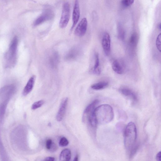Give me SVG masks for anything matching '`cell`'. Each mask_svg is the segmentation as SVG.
<instances>
[{
    "instance_id": "cell-1",
    "label": "cell",
    "mask_w": 161,
    "mask_h": 161,
    "mask_svg": "<svg viewBox=\"0 0 161 161\" xmlns=\"http://www.w3.org/2000/svg\"><path fill=\"white\" fill-rule=\"evenodd\" d=\"M95 113L98 124H106L111 122L114 118L113 109L109 104H102L96 107Z\"/></svg>"
},
{
    "instance_id": "cell-2",
    "label": "cell",
    "mask_w": 161,
    "mask_h": 161,
    "mask_svg": "<svg viewBox=\"0 0 161 161\" xmlns=\"http://www.w3.org/2000/svg\"><path fill=\"white\" fill-rule=\"evenodd\" d=\"M124 137L125 148L129 152L136 145L137 131L135 123L131 122L128 124L125 130Z\"/></svg>"
},
{
    "instance_id": "cell-3",
    "label": "cell",
    "mask_w": 161,
    "mask_h": 161,
    "mask_svg": "<svg viewBox=\"0 0 161 161\" xmlns=\"http://www.w3.org/2000/svg\"><path fill=\"white\" fill-rule=\"evenodd\" d=\"M18 43V40L16 37H15L12 39L9 48L5 56L6 66L8 67H13L15 64Z\"/></svg>"
},
{
    "instance_id": "cell-4",
    "label": "cell",
    "mask_w": 161,
    "mask_h": 161,
    "mask_svg": "<svg viewBox=\"0 0 161 161\" xmlns=\"http://www.w3.org/2000/svg\"><path fill=\"white\" fill-rule=\"evenodd\" d=\"M70 15V7L68 2H65L63 6L62 14L59 26L61 29L66 27L68 23Z\"/></svg>"
},
{
    "instance_id": "cell-5",
    "label": "cell",
    "mask_w": 161,
    "mask_h": 161,
    "mask_svg": "<svg viewBox=\"0 0 161 161\" xmlns=\"http://www.w3.org/2000/svg\"><path fill=\"white\" fill-rule=\"evenodd\" d=\"M54 14L51 10H48L45 11L35 20L33 23V26H39L45 22L51 20Z\"/></svg>"
},
{
    "instance_id": "cell-6",
    "label": "cell",
    "mask_w": 161,
    "mask_h": 161,
    "mask_svg": "<svg viewBox=\"0 0 161 161\" xmlns=\"http://www.w3.org/2000/svg\"><path fill=\"white\" fill-rule=\"evenodd\" d=\"M87 26V21L85 18H84L77 25L75 31V34L77 36L82 37L86 33Z\"/></svg>"
},
{
    "instance_id": "cell-7",
    "label": "cell",
    "mask_w": 161,
    "mask_h": 161,
    "mask_svg": "<svg viewBox=\"0 0 161 161\" xmlns=\"http://www.w3.org/2000/svg\"><path fill=\"white\" fill-rule=\"evenodd\" d=\"M102 45L105 54L109 56L111 53V39L110 35L107 33H105L103 35Z\"/></svg>"
},
{
    "instance_id": "cell-8",
    "label": "cell",
    "mask_w": 161,
    "mask_h": 161,
    "mask_svg": "<svg viewBox=\"0 0 161 161\" xmlns=\"http://www.w3.org/2000/svg\"><path fill=\"white\" fill-rule=\"evenodd\" d=\"M68 100V98H65L62 100L61 102L56 117L57 119L58 122L61 121L64 117L67 104Z\"/></svg>"
},
{
    "instance_id": "cell-9",
    "label": "cell",
    "mask_w": 161,
    "mask_h": 161,
    "mask_svg": "<svg viewBox=\"0 0 161 161\" xmlns=\"http://www.w3.org/2000/svg\"><path fill=\"white\" fill-rule=\"evenodd\" d=\"M80 17V11L78 0H75L73 13V24L71 28V31H72L78 22Z\"/></svg>"
},
{
    "instance_id": "cell-10",
    "label": "cell",
    "mask_w": 161,
    "mask_h": 161,
    "mask_svg": "<svg viewBox=\"0 0 161 161\" xmlns=\"http://www.w3.org/2000/svg\"><path fill=\"white\" fill-rule=\"evenodd\" d=\"M121 93L134 102H136L138 101V97L136 94L130 89L126 87L122 88L120 89Z\"/></svg>"
},
{
    "instance_id": "cell-11",
    "label": "cell",
    "mask_w": 161,
    "mask_h": 161,
    "mask_svg": "<svg viewBox=\"0 0 161 161\" xmlns=\"http://www.w3.org/2000/svg\"><path fill=\"white\" fill-rule=\"evenodd\" d=\"M80 52V50L78 48H74L67 53L65 56V59L68 61L76 60L79 57Z\"/></svg>"
},
{
    "instance_id": "cell-12",
    "label": "cell",
    "mask_w": 161,
    "mask_h": 161,
    "mask_svg": "<svg viewBox=\"0 0 161 161\" xmlns=\"http://www.w3.org/2000/svg\"><path fill=\"white\" fill-rule=\"evenodd\" d=\"M35 80V76H32L29 80L23 91L22 94L24 96L27 95L32 91L34 86Z\"/></svg>"
},
{
    "instance_id": "cell-13",
    "label": "cell",
    "mask_w": 161,
    "mask_h": 161,
    "mask_svg": "<svg viewBox=\"0 0 161 161\" xmlns=\"http://www.w3.org/2000/svg\"><path fill=\"white\" fill-rule=\"evenodd\" d=\"M60 61V57L58 53L56 51L53 52L50 57V64L52 68H56Z\"/></svg>"
},
{
    "instance_id": "cell-14",
    "label": "cell",
    "mask_w": 161,
    "mask_h": 161,
    "mask_svg": "<svg viewBox=\"0 0 161 161\" xmlns=\"http://www.w3.org/2000/svg\"><path fill=\"white\" fill-rule=\"evenodd\" d=\"M71 157V152L69 149L63 150L60 155V161H68L70 160Z\"/></svg>"
},
{
    "instance_id": "cell-15",
    "label": "cell",
    "mask_w": 161,
    "mask_h": 161,
    "mask_svg": "<svg viewBox=\"0 0 161 161\" xmlns=\"http://www.w3.org/2000/svg\"><path fill=\"white\" fill-rule=\"evenodd\" d=\"M113 70L115 72L119 74H122L123 73V67L120 63L118 60L114 61L112 65Z\"/></svg>"
},
{
    "instance_id": "cell-16",
    "label": "cell",
    "mask_w": 161,
    "mask_h": 161,
    "mask_svg": "<svg viewBox=\"0 0 161 161\" xmlns=\"http://www.w3.org/2000/svg\"><path fill=\"white\" fill-rule=\"evenodd\" d=\"M100 62L99 54L96 53L95 56L94 65L93 68V72L94 74L99 75L101 73V70L100 67Z\"/></svg>"
},
{
    "instance_id": "cell-17",
    "label": "cell",
    "mask_w": 161,
    "mask_h": 161,
    "mask_svg": "<svg viewBox=\"0 0 161 161\" xmlns=\"http://www.w3.org/2000/svg\"><path fill=\"white\" fill-rule=\"evenodd\" d=\"M108 85V83L107 82H100L93 84L91 87L95 90H101L106 87Z\"/></svg>"
},
{
    "instance_id": "cell-18",
    "label": "cell",
    "mask_w": 161,
    "mask_h": 161,
    "mask_svg": "<svg viewBox=\"0 0 161 161\" xmlns=\"http://www.w3.org/2000/svg\"><path fill=\"white\" fill-rule=\"evenodd\" d=\"M138 36L136 33H133L129 39V44L132 48L136 47L138 42Z\"/></svg>"
},
{
    "instance_id": "cell-19",
    "label": "cell",
    "mask_w": 161,
    "mask_h": 161,
    "mask_svg": "<svg viewBox=\"0 0 161 161\" xmlns=\"http://www.w3.org/2000/svg\"><path fill=\"white\" fill-rule=\"evenodd\" d=\"M44 101L43 100H40L34 103L32 106V109L35 110L41 107L44 104Z\"/></svg>"
},
{
    "instance_id": "cell-20",
    "label": "cell",
    "mask_w": 161,
    "mask_h": 161,
    "mask_svg": "<svg viewBox=\"0 0 161 161\" xmlns=\"http://www.w3.org/2000/svg\"><path fill=\"white\" fill-rule=\"evenodd\" d=\"M69 142L67 139L65 137H62L60 140L59 145L60 147H64L66 146L69 144Z\"/></svg>"
},
{
    "instance_id": "cell-21",
    "label": "cell",
    "mask_w": 161,
    "mask_h": 161,
    "mask_svg": "<svg viewBox=\"0 0 161 161\" xmlns=\"http://www.w3.org/2000/svg\"><path fill=\"white\" fill-rule=\"evenodd\" d=\"M139 145L136 144L135 146L129 152V157L130 159L132 158L135 155L139 148Z\"/></svg>"
},
{
    "instance_id": "cell-22",
    "label": "cell",
    "mask_w": 161,
    "mask_h": 161,
    "mask_svg": "<svg viewBox=\"0 0 161 161\" xmlns=\"http://www.w3.org/2000/svg\"><path fill=\"white\" fill-rule=\"evenodd\" d=\"M161 34L160 33L158 35L157 38L156 40V46L157 49L158 50L161 52Z\"/></svg>"
},
{
    "instance_id": "cell-23",
    "label": "cell",
    "mask_w": 161,
    "mask_h": 161,
    "mask_svg": "<svg viewBox=\"0 0 161 161\" xmlns=\"http://www.w3.org/2000/svg\"><path fill=\"white\" fill-rule=\"evenodd\" d=\"M134 2V0H122V4L125 7H128Z\"/></svg>"
},
{
    "instance_id": "cell-24",
    "label": "cell",
    "mask_w": 161,
    "mask_h": 161,
    "mask_svg": "<svg viewBox=\"0 0 161 161\" xmlns=\"http://www.w3.org/2000/svg\"><path fill=\"white\" fill-rule=\"evenodd\" d=\"M53 142L50 139H49L47 140L46 142V147L47 149L50 150L52 145Z\"/></svg>"
},
{
    "instance_id": "cell-25",
    "label": "cell",
    "mask_w": 161,
    "mask_h": 161,
    "mask_svg": "<svg viewBox=\"0 0 161 161\" xmlns=\"http://www.w3.org/2000/svg\"><path fill=\"white\" fill-rule=\"evenodd\" d=\"M57 149V146L55 144V143L53 142L52 145L50 148V151L51 152H53L56 151Z\"/></svg>"
},
{
    "instance_id": "cell-26",
    "label": "cell",
    "mask_w": 161,
    "mask_h": 161,
    "mask_svg": "<svg viewBox=\"0 0 161 161\" xmlns=\"http://www.w3.org/2000/svg\"><path fill=\"white\" fill-rule=\"evenodd\" d=\"M161 158V152L160 151L157 154L156 156V160L158 161H160Z\"/></svg>"
},
{
    "instance_id": "cell-27",
    "label": "cell",
    "mask_w": 161,
    "mask_h": 161,
    "mask_svg": "<svg viewBox=\"0 0 161 161\" xmlns=\"http://www.w3.org/2000/svg\"><path fill=\"white\" fill-rule=\"evenodd\" d=\"M55 160V158L54 157H48L46 158L44 160L46 161H53Z\"/></svg>"
},
{
    "instance_id": "cell-28",
    "label": "cell",
    "mask_w": 161,
    "mask_h": 161,
    "mask_svg": "<svg viewBox=\"0 0 161 161\" xmlns=\"http://www.w3.org/2000/svg\"><path fill=\"white\" fill-rule=\"evenodd\" d=\"M78 156L77 155L75 157V158L74 159V161H77L78 160Z\"/></svg>"
},
{
    "instance_id": "cell-29",
    "label": "cell",
    "mask_w": 161,
    "mask_h": 161,
    "mask_svg": "<svg viewBox=\"0 0 161 161\" xmlns=\"http://www.w3.org/2000/svg\"><path fill=\"white\" fill-rule=\"evenodd\" d=\"M159 29H161V24H160L159 26Z\"/></svg>"
}]
</instances>
